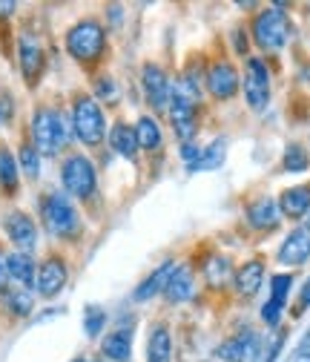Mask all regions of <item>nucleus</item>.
<instances>
[{"mask_svg":"<svg viewBox=\"0 0 310 362\" xmlns=\"http://www.w3.org/2000/svg\"><path fill=\"white\" fill-rule=\"evenodd\" d=\"M69 124L58 110L40 107L32 118V139H35V150L43 156H55L58 150H64L69 144Z\"/></svg>","mask_w":310,"mask_h":362,"instance_id":"nucleus-1","label":"nucleus"},{"mask_svg":"<svg viewBox=\"0 0 310 362\" xmlns=\"http://www.w3.org/2000/svg\"><path fill=\"white\" fill-rule=\"evenodd\" d=\"M104 47H107V35L98 21H81L66 32V49L81 64L98 61L104 55Z\"/></svg>","mask_w":310,"mask_h":362,"instance_id":"nucleus-2","label":"nucleus"},{"mask_svg":"<svg viewBox=\"0 0 310 362\" xmlns=\"http://www.w3.org/2000/svg\"><path fill=\"white\" fill-rule=\"evenodd\" d=\"M72 127H75V135L86 147H98L104 141V132H107L101 104L90 95H78L75 107H72Z\"/></svg>","mask_w":310,"mask_h":362,"instance_id":"nucleus-3","label":"nucleus"},{"mask_svg":"<svg viewBox=\"0 0 310 362\" xmlns=\"http://www.w3.org/2000/svg\"><path fill=\"white\" fill-rule=\"evenodd\" d=\"M253 37L261 49H268V52H276L282 49L287 37H290V21L287 15L279 9V6H270V9H264L258 12V18L253 21Z\"/></svg>","mask_w":310,"mask_h":362,"instance_id":"nucleus-4","label":"nucleus"},{"mask_svg":"<svg viewBox=\"0 0 310 362\" xmlns=\"http://www.w3.org/2000/svg\"><path fill=\"white\" fill-rule=\"evenodd\" d=\"M43 224H47V230L58 239H69L81 230V218H78L72 202L61 193H49L43 199Z\"/></svg>","mask_w":310,"mask_h":362,"instance_id":"nucleus-5","label":"nucleus"},{"mask_svg":"<svg viewBox=\"0 0 310 362\" xmlns=\"http://www.w3.org/2000/svg\"><path fill=\"white\" fill-rule=\"evenodd\" d=\"M61 178H64V187L69 196L78 199H90L95 193V167L86 156H69L61 167Z\"/></svg>","mask_w":310,"mask_h":362,"instance_id":"nucleus-6","label":"nucleus"},{"mask_svg":"<svg viewBox=\"0 0 310 362\" xmlns=\"http://www.w3.org/2000/svg\"><path fill=\"white\" fill-rule=\"evenodd\" d=\"M244 95H247V104L250 110L261 112L270 101V72L264 66L261 58H250L247 61V69H244Z\"/></svg>","mask_w":310,"mask_h":362,"instance_id":"nucleus-7","label":"nucleus"},{"mask_svg":"<svg viewBox=\"0 0 310 362\" xmlns=\"http://www.w3.org/2000/svg\"><path fill=\"white\" fill-rule=\"evenodd\" d=\"M196 115H198V104L196 101H190L187 95H181L179 89H172L169 86V121H172V129H175V135L187 144L193 135H196Z\"/></svg>","mask_w":310,"mask_h":362,"instance_id":"nucleus-8","label":"nucleus"},{"mask_svg":"<svg viewBox=\"0 0 310 362\" xmlns=\"http://www.w3.org/2000/svg\"><path fill=\"white\" fill-rule=\"evenodd\" d=\"M258 348L261 339L256 331H242L230 339H225L218 345V359L221 362H256L258 359Z\"/></svg>","mask_w":310,"mask_h":362,"instance_id":"nucleus-9","label":"nucleus"},{"mask_svg":"<svg viewBox=\"0 0 310 362\" xmlns=\"http://www.w3.org/2000/svg\"><path fill=\"white\" fill-rule=\"evenodd\" d=\"M207 89L215 101H230L239 93V72L230 61H215L207 72Z\"/></svg>","mask_w":310,"mask_h":362,"instance_id":"nucleus-10","label":"nucleus"},{"mask_svg":"<svg viewBox=\"0 0 310 362\" xmlns=\"http://www.w3.org/2000/svg\"><path fill=\"white\" fill-rule=\"evenodd\" d=\"M18 55H20V72L26 78L29 86L37 83L40 72H43V49H40V43L35 35H20V43H18Z\"/></svg>","mask_w":310,"mask_h":362,"instance_id":"nucleus-11","label":"nucleus"},{"mask_svg":"<svg viewBox=\"0 0 310 362\" xmlns=\"http://www.w3.org/2000/svg\"><path fill=\"white\" fill-rule=\"evenodd\" d=\"M4 228H6L9 239L15 242V247H20V253H29L37 245V228H35V221L26 213H20V210L9 213L4 218Z\"/></svg>","mask_w":310,"mask_h":362,"instance_id":"nucleus-12","label":"nucleus"},{"mask_svg":"<svg viewBox=\"0 0 310 362\" xmlns=\"http://www.w3.org/2000/svg\"><path fill=\"white\" fill-rule=\"evenodd\" d=\"M64 285H66V264H64V259L49 256L37 270V293L52 299L64 291Z\"/></svg>","mask_w":310,"mask_h":362,"instance_id":"nucleus-13","label":"nucleus"},{"mask_svg":"<svg viewBox=\"0 0 310 362\" xmlns=\"http://www.w3.org/2000/svg\"><path fill=\"white\" fill-rule=\"evenodd\" d=\"M141 83H144V95H147L150 107L153 110H167V104H169V81L161 72V66L147 64L144 72H141Z\"/></svg>","mask_w":310,"mask_h":362,"instance_id":"nucleus-14","label":"nucleus"},{"mask_svg":"<svg viewBox=\"0 0 310 362\" xmlns=\"http://www.w3.org/2000/svg\"><path fill=\"white\" fill-rule=\"evenodd\" d=\"M307 259H310V228H296L285 239V245L279 250V262L296 267V264H304Z\"/></svg>","mask_w":310,"mask_h":362,"instance_id":"nucleus-15","label":"nucleus"},{"mask_svg":"<svg viewBox=\"0 0 310 362\" xmlns=\"http://www.w3.org/2000/svg\"><path fill=\"white\" fill-rule=\"evenodd\" d=\"M193 293H196V276H193V270L187 264H179V267L172 270L167 288H164V296H167V302L179 305V302L193 299Z\"/></svg>","mask_w":310,"mask_h":362,"instance_id":"nucleus-16","label":"nucleus"},{"mask_svg":"<svg viewBox=\"0 0 310 362\" xmlns=\"http://www.w3.org/2000/svg\"><path fill=\"white\" fill-rule=\"evenodd\" d=\"M279 204L273 202V199H258V202H253L250 207H247V221H250V228H256V230H273L276 224H279Z\"/></svg>","mask_w":310,"mask_h":362,"instance_id":"nucleus-17","label":"nucleus"},{"mask_svg":"<svg viewBox=\"0 0 310 362\" xmlns=\"http://www.w3.org/2000/svg\"><path fill=\"white\" fill-rule=\"evenodd\" d=\"M175 267H179L175 262H164L153 276H147V279L136 288V293H132V296H136V302H147V299H153L155 293H164V288H167V282H169V276H172Z\"/></svg>","mask_w":310,"mask_h":362,"instance_id":"nucleus-18","label":"nucleus"},{"mask_svg":"<svg viewBox=\"0 0 310 362\" xmlns=\"http://www.w3.org/2000/svg\"><path fill=\"white\" fill-rule=\"evenodd\" d=\"M261 279H264V264H261L258 259H253V262H247V264H242V267L236 270V291L250 299V296L258 293Z\"/></svg>","mask_w":310,"mask_h":362,"instance_id":"nucleus-19","label":"nucleus"},{"mask_svg":"<svg viewBox=\"0 0 310 362\" xmlns=\"http://www.w3.org/2000/svg\"><path fill=\"white\" fill-rule=\"evenodd\" d=\"M6 274H9V279H15L20 288H32V282H35V262H32V256L29 253H9L6 256Z\"/></svg>","mask_w":310,"mask_h":362,"instance_id":"nucleus-20","label":"nucleus"},{"mask_svg":"<svg viewBox=\"0 0 310 362\" xmlns=\"http://www.w3.org/2000/svg\"><path fill=\"white\" fill-rule=\"evenodd\" d=\"M279 210L290 218H302L307 210H310V185H302V187H290L282 193L279 199Z\"/></svg>","mask_w":310,"mask_h":362,"instance_id":"nucleus-21","label":"nucleus"},{"mask_svg":"<svg viewBox=\"0 0 310 362\" xmlns=\"http://www.w3.org/2000/svg\"><path fill=\"white\" fill-rule=\"evenodd\" d=\"M109 144H112V150H115L118 156H124V158H136V153H138L136 127H129V124L118 121V124L112 127V132H109Z\"/></svg>","mask_w":310,"mask_h":362,"instance_id":"nucleus-22","label":"nucleus"},{"mask_svg":"<svg viewBox=\"0 0 310 362\" xmlns=\"http://www.w3.org/2000/svg\"><path fill=\"white\" fill-rule=\"evenodd\" d=\"M101 351L112 362H129V356H132V334L129 331H121V328L112 331V334H107Z\"/></svg>","mask_w":310,"mask_h":362,"instance_id":"nucleus-23","label":"nucleus"},{"mask_svg":"<svg viewBox=\"0 0 310 362\" xmlns=\"http://www.w3.org/2000/svg\"><path fill=\"white\" fill-rule=\"evenodd\" d=\"M169 356H172V337L167 325H155L147 342V362H169Z\"/></svg>","mask_w":310,"mask_h":362,"instance_id":"nucleus-24","label":"nucleus"},{"mask_svg":"<svg viewBox=\"0 0 310 362\" xmlns=\"http://www.w3.org/2000/svg\"><path fill=\"white\" fill-rule=\"evenodd\" d=\"M136 139H138V147H141V150H147V153L158 150V147H161V127H158V121L150 118V115L138 118V124H136Z\"/></svg>","mask_w":310,"mask_h":362,"instance_id":"nucleus-25","label":"nucleus"},{"mask_svg":"<svg viewBox=\"0 0 310 362\" xmlns=\"http://www.w3.org/2000/svg\"><path fill=\"white\" fill-rule=\"evenodd\" d=\"M204 279H207L210 288H225V282L230 279V259H225V256L207 259V264H204Z\"/></svg>","mask_w":310,"mask_h":362,"instance_id":"nucleus-26","label":"nucleus"},{"mask_svg":"<svg viewBox=\"0 0 310 362\" xmlns=\"http://www.w3.org/2000/svg\"><path fill=\"white\" fill-rule=\"evenodd\" d=\"M0 187L6 193H15L18 190V164H15V156L0 147Z\"/></svg>","mask_w":310,"mask_h":362,"instance_id":"nucleus-27","label":"nucleus"},{"mask_svg":"<svg viewBox=\"0 0 310 362\" xmlns=\"http://www.w3.org/2000/svg\"><path fill=\"white\" fill-rule=\"evenodd\" d=\"M221 158H225V141H213L207 150H201V156L190 164V173H201V170H213L221 164Z\"/></svg>","mask_w":310,"mask_h":362,"instance_id":"nucleus-28","label":"nucleus"},{"mask_svg":"<svg viewBox=\"0 0 310 362\" xmlns=\"http://www.w3.org/2000/svg\"><path fill=\"white\" fill-rule=\"evenodd\" d=\"M310 167V158H307V150L302 144H290L287 153H285V170L287 173H304Z\"/></svg>","mask_w":310,"mask_h":362,"instance_id":"nucleus-29","label":"nucleus"},{"mask_svg":"<svg viewBox=\"0 0 310 362\" xmlns=\"http://www.w3.org/2000/svg\"><path fill=\"white\" fill-rule=\"evenodd\" d=\"M6 305L12 308V313L26 316V313H32V293L26 288H12L6 293Z\"/></svg>","mask_w":310,"mask_h":362,"instance_id":"nucleus-30","label":"nucleus"},{"mask_svg":"<svg viewBox=\"0 0 310 362\" xmlns=\"http://www.w3.org/2000/svg\"><path fill=\"white\" fill-rule=\"evenodd\" d=\"M20 167L29 178H37L40 175V153L35 150V144H23L20 147Z\"/></svg>","mask_w":310,"mask_h":362,"instance_id":"nucleus-31","label":"nucleus"},{"mask_svg":"<svg viewBox=\"0 0 310 362\" xmlns=\"http://www.w3.org/2000/svg\"><path fill=\"white\" fill-rule=\"evenodd\" d=\"M290 285H293V276L290 274H276L270 279V299L279 302V305H285V299L290 293Z\"/></svg>","mask_w":310,"mask_h":362,"instance_id":"nucleus-32","label":"nucleus"},{"mask_svg":"<svg viewBox=\"0 0 310 362\" xmlns=\"http://www.w3.org/2000/svg\"><path fill=\"white\" fill-rule=\"evenodd\" d=\"M107 322V313L101 308H86V320H83V328H86V337H98L101 328Z\"/></svg>","mask_w":310,"mask_h":362,"instance_id":"nucleus-33","label":"nucleus"},{"mask_svg":"<svg viewBox=\"0 0 310 362\" xmlns=\"http://www.w3.org/2000/svg\"><path fill=\"white\" fill-rule=\"evenodd\" d=\"M282 308H285V305H279V302H273V299H270V302H264V308H261V320L268 322V325H276V322L282 320Z\"/></svg>","mask_w":310,"mask_h":362,"instance_id":"nucleus-34","label":"nucleus"},{"mask_svg":"<svg viewBox=\"0 0 310 362\" xmlns=\"http://www.w3.org/2000/svg\"><path fill=\"white\" fill-rule=\"evenodd\" d=\"M95 93L101 95V98H107V101H115V81L112 78H101L98 83H95Z\"/></svg>","mask_w":310,"mask_h":362,"instance_id":"nucleus-35","label":"nucleus"},{"mask_svg":"<svg viewBox=\"0 0 310 362\" xmlns=\"http://www.w3.org/2000/svg\"><path fill=\"white\" fill-rule=\"evenodd\" d=\"M307 305H310V279H307V282H304V288H302V296H299V302H296V310H293V316H302Z\"/></svg>","mask_w":310,"mask_h":362,"instance_id":"nucleus-36","label":"nucleus"},{"mask_svg":"<svg viewBox=\"0 0 310 362\" xmlns=\"http://www.w3.org/2000/svg\"><path fill=\"white\" fill-rule=\"evenodd\" d=\"M9 118H12V101H9V95H0V127Z\"/></svg>","mask_w":310,"mask_h":362,"instance_id":"nucleus-37","label":"nucleus"},{"mask_svg":"<svg viewBox=\"0 0 310 362\" xmlns=\"http://www.w3.org/2000/svg\"><path fill=\"white\" fill-rule=\"evenodd\" d=\"M6 282H9V274H6V256L0 250V291H6Z\"/></svg>","mask_w":310,"mask_h":362,"instance_id":"nucleus-38","label":"nucleus"},{"mask_svg":"<svg viewBox=\"0 0 310 362\" xmlns=\"http://www.w3.org/2000/svg\"><path fill=\"white\" fill-rule=\"evenodd\" d=\"M9 12H15V4H12V0H6V4H0V15H9Z\"/></svg>","mask_w":310,"mask_h":362,"instance_id":"nucleus-39","label":"nucleus"},{"mask_svg":"<svg viewBox=\"0 0 310 362\" xmlns=\"http://www.w3.org/2000/svg\"><path fill=\"white\" fill-rule=\"evenodd\" d=\"M307 81H310V69H307Z\"/></svg>","mask_w":310,"mask_h":362,"instance_id":"nucleus-40","label":"nucleus"},{"mask_svg":"<svg viewBox=\"0 0 310 362\" xmlns=\"http://www.w3.org/2000/svg\"><path fill=\"white\" fill-rule=\"evenodd\" d=\"M75 362H86V359H75Z\"/></svg>","mask_w":310,"mask_h":362,"instance_id":"nucleus-41","label":"nucleus"}]
</instances>
